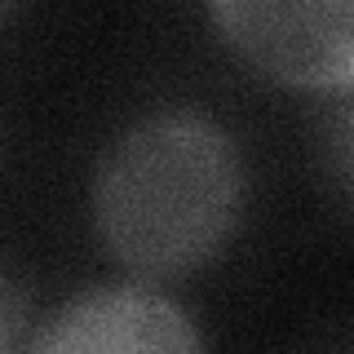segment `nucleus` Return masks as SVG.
<instances>
[{
	"label": "nucleus",
	"instance_id": "nucleus-2",
	"mask_svg": "<svg viewBox=\"0 0 354 354\" xmlns=\"http://www.w3.org/2000/svg\"><path fill=\"white\" fill-rule=\"evenodd\" d=\"M213 22L266 75L306 88H354V0H217Z\"/></svg>",
	"mask_w": 354,
	"mask_h": 354
},
{
	"label": "nucleus",
	"instance_id": "nucleus-4",
	"mask_svg": "<svg viewBox=\"0 0 354 354\" xmlns=\"http://www.w3.org/2000/svg\"><path fill=\"white\" fill-rule=\"evenodd\" d=\"M337 164H341V173H346V182L354 186V102L341 111V120H337Z\"/></svg>",
	"mask_w": 354,
	"mask_h": 354
},
{
	"label": "nucleus",
	"instance_id": "nucleus-3",
	"mask_svg": "<svg viewBox=\"0 0 354 354\" xmlns=\"http://www.w3.org/2000/svg\"><path fill=\"white\" fill-rule=\"evenodd\" d=\"M31 354H199L191 319L151 288H102L71 301Z\"/></svg>",
	"mask_w": 354,
	"mask_h": 354
},
{
	"label": "nucleus",
	"instance_id": "nucleus-1",
	"mask_svg": "<svg viewBox=\"0 0 354 354\" xmlns=\"http://www.w3.org/2000/svg\"><path fill=\"white\" fill-rule=\"evenodd\" d=\"M243 173L230 133L199 111L124 129L97 164L93 213L106 248L147 279L186 274L230 239Z\"/></svg>",
	"mask_w": 354,
	"mask_h": 354
}]
</instances>
